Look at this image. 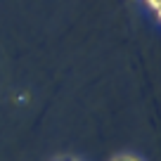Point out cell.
Wrapping results in <instances>:
<instances>
[{
  "mask_svg": "<svg viewBox=\"0 0 161 161\" xmlns=\"http://www.w3.org/2000/svg\"><path fill=\"white\" fill-rule=\"evenodd\" d=\"M114 161H137L135 156H119V159H114Z\"/></svg>",
  "mask_w": 161,
  "mask_h": 161,
  "instance_id": "2",
  "label": "cell"
},
{
  "mask_svg": "<svg viewBox=\"0 0 161 161\" xmlns=\"http://www.w3.org/2000/svg\"><path fill=\"white\" fill-rule=\"evenodd\" d=\"M145 3H147V5H149L154 12H156V17L161 14V0H145Z\"/></svg>",
  "mask_w": 161,
  "mask_h": 161,
  "instance_id": "1",
  "label": "cell"
}]
</instances>
